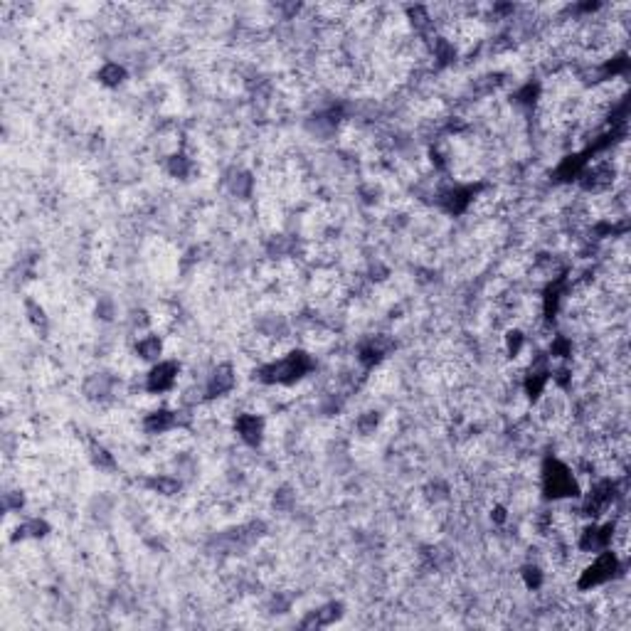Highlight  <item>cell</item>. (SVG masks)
Instances as JSON below:
<instances>
[{"label": "cell", "instance_id": "obj_1", "mask_svg": "<svg viewBox=\"0 0 631 631\" xmlns=\"http://www.w3.org/2000/svg\"><path fill=\"white\" fill-rule=\"evenodd\" d=\"M545 491L552 498H562V496H575L577 484L572 479V471L562 466L560 461H548L545 466Z\"/></svg>", "mask_w": 631, "mask_h": 631}, {"label": "cell", "instance_id": "obj_2", "mask_svg": "<svg viewBox=\"0 0 631 631\" xmlns=\"http://www.w3.org/2000/svg\"><path fill=\"white\" fill-rule=\"evenodd\" d=\"M308 365L311 362L304 353H294V355L274 362V365L264 367L262 375H264L266 382H291V380H296V377L304 375V372L308 370Z\"/></svg>", "mask_w": 631, "mask_h": 631}, {"label": "cell", "instance_id": "obj_3", "mask_svg": "<svg viewBox=\"0 0 631 631\" xmlns=\"http://www.w3.org/2000/svg\"><path fill=\"white\" fill-rule=\"evenodd\" d=\"M614 572H616V557L611 555V552H602V555L585 570V575H582V580H580V587L587 590V587L602 585V582L611 580Z\"/></svg>", "mask_w": 631, "mask_h": 631}, {"label": "cell", "instance_id": "obj_4", "mask_svg": "<svg viewBox=\"0 0 631 631\" xmlns=\"http://www.w3.org/2000/svg\"><path fill=\"white\" fill-rule=\"evenodd\" d=\"M175 375H178V365H173V362H158L151 370V375H148V390L153 392L168 390V387H173Z\"/></svg>", "mask_w": 631, "mask_h": 631}, {"label": "cell", "instance_id": "obj_5", "mask_svg": "<svg viewBox=\"0 0 631 631\" xmlns=\"http://www.w3.org/2000/svg\"><path fill=\"white\" fill-rule=\"evenodd\" d=\"M237 429H240L242 439L257 444L262 437V419H257L255 414H242V417L237 419Z\"/></svg>", "mask_w": 631, "mask_h": 631}, {"label": "cell", "instance_id": "obj_6", "mask_svg": "<svg viewBox=\"0 0 631 631\" xmlns=\"http://www.w3.org/2000/svg\"><path fill=\"white\" fill-rule=\"evenodd\" d=\"M232 382H234L232 370H229V367H219V370L212 375V380H210V387H208L210 395H222V392H227L229 387H232Z\"/></svg>", "mask_w": 631, "mask_h": 631}, {"label": "cell", "instance_id": "obj_7", "mask_svg": "<svg viewBox=\"0 0 631 631\" xmlns=\"http://www.w3.org/2000/svg\"><path fill=\"white\" fill-rule=\"evenodd\" d=\"M102 79L107 84H118L123 79V69L118 65H109V67H104L102 69Z\"/></svg>", "mask_w": 631, "mask_h": 631}, {"label": "cell", "instance_id": "obj_8", "mask_svg": "<svg viewBox=\"0 0 631 631\" xmlns=\"http://www.w3.org/2000/svg\"><path fill=\"white\" fill-rule=\"evenodd\" d=\"M138 351L143 353V358H156L161 353V343H158V338H148L138 346Z\"/></svg>", "mask_w": 631, "mask_h": 631}]
</instances>
